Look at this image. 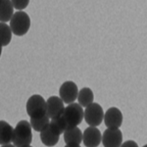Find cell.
<instances>
[{
  "label": "cell",
  "mask_w": 147,
  "mask_h": 147,
  "mask_svg": "<svg viewBox=\"0 0 147 147\" xmlns=\"http://www.w3.org/2000/svg\"><path fill=\"white\" fill-rule=\"evenodd\" d=\"M64 102L60 97L58 96H51L47 99L46 101V114L49 118L54 119V118L62 116L64 112Z\"/></svg>",
  "instance_id": "9"
},
{
  "label": "cell",
  "mask_w": 147,
  "mask_h": 147,
  "mask_svg": "<svg viewBox=\"0 0 147 147\" xmlns=\"http://www.w3.org/2000/svg\"><path fill=\"white\" fill-rule=\"evenodd\" d=\"M103 121L109 129H119L123 124V114L117 107H111L104 114Z\"/></svg>",
  "instance_id": "8"
},
{
  "label": "cell",
  "mask_w": 147,
  "mask_h": 147,
  "mask_svg": "<svg viewBox=\"0 0 147 147\" xmlns=\"http://www.w3.org/2000/svg\"><path fill=\"white\" fill-rule=\"evenodd\" d=\"M61 134L50 123L43 130L40 131V139L45 146H54L58 143Z\"/></svg>",
  "instance_id": "11"
},
{
  "label": "cell",
  "mask_w": 147,
  "mask_h": 147,
  "mask_svg": "<svg viewBox=\"0 0 147 147\" xmlns=\"http://www.w3.org/2000/svg\"><path fill=\"white\" fill-rule=\"evenodd\" d=\"M14 14V6L11 0H0V22L7 23Z\"/></svg>",
  "instance_id": "14"
},
{
  "label": "cell",
  "mask_w": 147,
  "mask_h": 147,
  "mask_svg": "<svg viewBox=\"0 0 147 147\" xmlns=\"http://www.w3.org/2000/svg\"><path fill=\"white\" fill-rule=\"evenodd\" d=\"M12 30L10 26L5 23L0 22V44L2 46H7L11 42L12 39Z\"/></svg>",
  "instance_id": "17"
},
{
  "label": "cell",
  "mask_w": 147,
  "mask_h": 147,
  "mask_svg": "<svg viewBox=\"0 0 147 147\" xmlns=\"http://www.w3.org/2000/svg\"><path fill=\"white\" fill-rule=\"evenodd\" d=\"M77 99L82 107H86L89 104H91L94 100L93 91L89 87H84V88H82L79 91Z\"/></svg>",
  "instance_id": "15"
},
{
  "label": "cell",
  "mask_w": 147,
  "mask_h": 147,
  "mask_svg": "<svg viewBox=\"0 0 147 147\" xmlns=\"http://www.w3.org/2000/svg\"><path fill=\"white\" fill-rule=\"evenodd\" d=\"M78 93H79V88L74 82H65L59 89L60 98L66 104L75 102L78 97Z\"/></svg>",
  "instance_id": "7"
},
{
  "label": "cell",
  "mask_w": 147,
  "mask_h": 147,
  "mask_svg": "<svg viewBox=\"0 0 147 147\" xmlns=\"http://www.w3.org/2000/svg\"><path fill=\"white\" fill-rule=\"evenodd\" d=\"M49 123H50V118L47 116V114L39 118H30V121L32 129H34L35 131H38V132L45 129L47 125H49Z\"/></svg>",
  "instance_id": "16"
},
{
  "label": "cell",
  "mask_w": 147,
  "mask_h": 147,
  "mask_svg": "<svg viewBox=\"0 0 147 147\" xmlns=\"http://www.w3.org/2000/svg\"><path fill=\"white\" fill-rule=\"evenodd\" d=\"M122 146H136V147H137V143L132 140H129V141L125 142V143H122Z\"/></svg>",
  "instance_id": "20"
},
{
  "label": "cell",
  "mask_w": 147,
  "mask_h": 147,
  "mask_svg": "<svg viewBox=\"0 0 147 147\" xmlns=\"http://www.w3.org/2000/svg\"><path fill=\"white\" fill-rule=\"evenodd\" d=\"M11 2L14 6V9L22 11L28 7V3H30V0H11Z\"/></svg>",
  "instance_id": "19"
},
{
  "label": "cell",
  "mask_w": 147,
  "mask_h": 147,
  "mask_svg": "<svg viewBox=\"0 0 147 147\" xmlns=\"http://www.w3.org/2000/svg\"><path fill=\"white\" fill-rule=\"evenodd\" d=\"M101 142L105 147H119L123 143V134L119 129H109L103 132Z\"/></svg>",
  "instance_id": "6"
},
{
  "label": "cell",
  "mask_w": 147,
  "mask_h": 147,
  "mask_svg": "<svg viewBox=\"0 0 147 147\" xmlns=\"http://www.w3.org/2000/svg\"><path fill=\"white\" fill-rule=\"evenodd\" d=\"M50 124L53 125L57 130H58L60 134H63L64 131L67 129V125H66V123H65V121H64L62 116L54 118V119H51Z\"/></svg>",
  "instance_id": "18"
},
{
  "label": "cell",
  "mask_w": 147,
  "mask_h": 147,
  "mask_svg": "<svg viewBox=\"0 0 147 147\" xmlns=\"http://www.w3.org/2000/svg\"><path fill=\"white\" fill-rule=\"evenodd\" d=\"M62 117L67 125V129L78 127L84 120V109L79 103H70L64 109Z\"/></svg>",
  "instance_id": "2"
},
{
  "label": "cell",
  "mask_w": 147,
  "mask_h": 147,
  "mask_svg": "<svg viewBox=\"0 0 147 147\" xmlns=\"http://www.w3.org/2000/svg\"><path fill=\"white\" fill-rule=\"evenodd\" d=\"M30 28V18L26 12L18 11L13 14L10 20V28L15 35L23 36Z\"/></svg>",
  "instance_id": "3"
},
{
  "label": "cell",
  "mask_w": 147,
  "mask_h": 147,
  "mask_svg": "<svg viewBox=\"0 0 147 147\" xmlns=\"http://www.w3.org/2000/svg\"><path fill=\"white\" fill-rule=\"evenodd\" d=\"M27 113L30 118H39L46 115V101L42 96L35 94L27 102Z\"/></svg>",
  "instance_id": "4"
},
{
  "label": "cell",
  "mask_w": 147,
  "mask_h": 147,
  "mask_svg": "<svg viewBox=\"0 0 147 147\" xmlns=\"http://www.w3.org/2000/svg\"><path fill=\"white\" fill-rule=\"evenodd\" d=\"M102 134L96 127H88L82 134V142L86 147H97L100 145Z\"/></svg>",
  "instance_id": "10"
},
{
  "label": "cell",
  "mask_w": 147,
  "mask_h": 147,
  "mask_svg": "<svg viewBox=\"0 0 147 147\" xmlns=\"http://www.w3.org/2000/svg\"><path fill=\"white\" fill-rule=\"evenodd\" d=\"M104 118L103 109L99 104L93 103L89 104L85 107L84 111V119L89 127H97L102 123Z\"/></svg>",
  "instance_id": "5"
},
{
  "label": "cell",
  "mask_w": 147,
  "mask_h": 147,
  "mask_svg": "<svg viewBox=\"0 0 147 147\" xmlns=\"http://www.w3.org/2000/svg\"><path fill=\"white\" fill-rule=\"evenodd\" d=\"M1 53H2V45L0 44V57H1Z\"/></svg>",
  "instance_id": "21"
},
{
  "label": "cell",
  "mask_w": 147,
  "mask_h": 147,
  "mask_svg": "<svg viewBox=\"0 0 147 147\" xmlns=\"http://www.w3.org/2000/svg\"><path fill=\"white\" fill-rule=\"evenodd\" d=\"M32 142V125L26 120L20 121L13 131L12 144L17 147H28Z\"/></svg>",
  "instance_id": "1"
},
{
  "label": "cell",
  "mask_w": 147,
  "mask_h": 147,
  "mask_svg": "<svg viewBox=\"0 0 147 147\" xmlns=\"http://www.w3.org/2000/svg\"><path fill=\"white\" fill-rule=\"evenodd\" d=\"M64 140L66 146L79 147L82 142V131L80 127H75L64 131Z\"/></svg>",
  "instance_id": "12"
},
{
  "label": "cell",
  "mask_w": 147,
  "mask_h": 147,
  "mask_svg": "<svg viewBox=\"0 0 147 147\" xmlns=\"http://www.w3.org/2000/svg\"><path fill=\"white\" fill-rule=\"evenodd\" d=\"M13 127L5 121H0V145L11 146L13 137Z\"/></svg>",
  "instance_id": "13"
}]
</instances>
